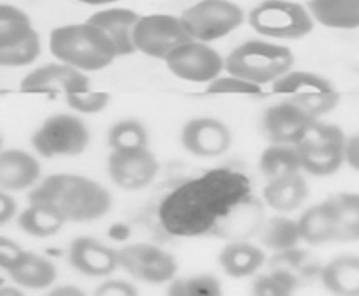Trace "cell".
<instances>
[{
  "instance_id": "6da1fadb",
  "label": "cell",
  "mask_w": 359,
  "mask_h": 296,
  "mask_svg": "<svg viewBox=\"0 0 359 296\" xmlns=\"http://www.w3.org/2000/svg\"><path fill=\"white\" fill-rule=\"evenodd\" d=\"M30 201H43L57 208L72 223H89L111 211L112 196L107 188L82 174L59 173L46 177L30 193Z\"/></svg>"
},
{
  "instance_id": "7a4b0ae2",
  "label": "cell",
  "mask_w": 359,
  "mask_h": 296,
  "mask_svg": "<svg viewBox=\"0 0 359 296\" xmlns=\"http://www.w3.org/2000/svg\"><path fill=\"white\" fill-rule=\"evenodd\" d=\"M49 49L57 60L82 72L102 71L119 58L107 34L89 20L52 29Z\"/></svg>"
},
{
  "instance_id": "3957f363",
  "label": "cell",
  "mask_w": 359,
  "mask_h": 296,
  "mask_svg": "<svg viewBox=\"0 0 359 296\" xmlns=\"http://www.w3.org/2000/svg\"><path fill=\"white\" fill-rule=\"evenodd\" d=\"M292 64L294 54L289 47L251 39L229 52L226 58V71L262 87L274 84L284 74L292 71Z\"/></svg>"
},
{
  "instance_id": "277c9868",
  "label": "cell",
  "mask_w": 359,
  "mask_h": 296,
  "mask_svg": "<svg viewBox=\"0 0 359 296\" xmlns=\"http://www.w3.org/2000/svg\"><path fill=\"white\" fill-rule=\"evenodd\" d=\"M248 22L262 37L291 41L313 32L316 20L309 8L292 0H264L249 12Z\"/></svg>"
},
{
  "instance_id": "5b68a950",
  "label": "cell",
  "mask_w": 359,
  "mask_h": 296,
  "mask_svg": "<svg viewBox=\"0 0 359 296\" xmlns=\"http://www.w3.org/2000/svg\"><path fill=\"white\" fill-rule=\"evenodd\" d=\"M346 139L343 129L334 124L314 123L308 134L296 144L303 171L326 177L339 171L346 163Z\"/></svg>"
},
{
  "instance_id": "8992f818",
  "label": "cell",
  "mask_w": 359,
  "mask_h": 296,
  "mask_svg": "<svg viewBox=\"0 0 359 296\" xmlns=\"http://www.w3.org/2000/svg\"><path fill=\"white\" fill-rule=\"evenodd\" d=\"M90 142L89 128L74 114L47 117L32 134V146L42 158H71L86 152Z\"/></svg>"
},
{
  "instance_id": "52a82bcc",
  "label": "cell",
  "mask_w": 359,
  "mask_h": 296,
  "mask_svg": "<svg viewBox=\"0 0 359 296\" xmlns=\"http://www.w3.org/2000/svg\"><path fill=\"white\" fill-rule=\"evenodd\" d=\"M191 37L199 42H212L234 32L243 25L244 11L229 0H201L181 14Z\"/></svg>"
},
{
  "instance_id": "ba28073f",
  "label": "cell",
  "mask_w": 359,
  "mask_h": 296,
  "mask_svg": "<svg viewBox=\"0 0 359 296\" xmlns=\"http://www.w3.org/2000/svg\"><path fill=\"white\" fill-rule=\"evenodd\" d=\"M273 90L289 94L291 101L299 104L316 119L330 114L341 102V94L330 79L308 71H289L274 82Z\"/></svg>"
},
{
  "instance_id": "9c48e42d",
  "label": "cell",
  "mask_w": 359,
  "mask_h": 296,
  "mask_svg": "<svg viewBox=\"0 0 359 296\" xmlns=\"http://www.w3.org/2000/svg\"><path fill=\"white\" fill-rule=\"evenodd\" d=\"M194 41L181 15L151 14L141 15L134 32L135 51L152 59L165 60L182 43Z\"/></svg>"
},
{
  "instance_id": "30bf717a",
  "label": "cell",
  "mask_w": 359,
  "mask_h": 296,
  "mask_svg": "<svg viewBox=\"0 0 359 296\" xmlns=\"http://www.w3.org/2000/svg\"><path fill=\"white\" fill-rule=\"evenodd\" d=\"M119 267L126 269L127 275L134 280L162 285L172 281L177 273V261L172 255L159 246L147 243H135L117 250Z\"/></svg>"
},
{
  "instance_id": "8fae6325",
  "label": "cell",
  "mask_w": 359,
  "mask_h": 296,
  "mask_svg": "<svg viewBox=\"0 0 359 296\" xmlns=\"http://www.w3.org/2000/svg\"><path fill=\"white\" fill-rule=\"evenodd\" d=\"M164 62L174 76L194 84H209L226 69V59L211 46L199 41L182 43L170 52Z\"/></svg>"
},
{
  "instance_id": "7c38bea8",
  "label": "cell",
  "mask_w": 359,
  "mask_h": 296,
  "mask_svg": "<svg viewBox=\"0 0 359 296\" xmlns=\"http://www.w3.org/2000/svg\"><path fill=\"white\" fill-rule=\"evenodd\" d=\"M316 117L291 99L266 109L261 119L264 137L274 144H297L316 123Z\"/></svg>"
},
{
  "instance_id": "4fadbf2b",
  "label": "cell",
  "mask_w": 359,
  "mask_h": 296,
  "mask_svg": "<svg viewBox=\"0 0 359 296\" xmlns=\"http://www.w3.org/2000/svg\"><path fill=\"white\" fill-rule=\"evenodd\" d=\"M109 177L117 188L124 191H141L156 180L159 161L152 151H111L107 158Z\"/></svg>"
},
{
  "instance_id": "5bb4252c",
  "label": "cell",
  "mask_w": 359,
  "mask_h": 296,
  "mask_svg": "<svg viewBox=\"0 0 359 296\" xmlns=\"http://www.w3.org/2000/svg\"><path fill=\"white\" fill-rule=\"evenodd\" d=\"M181 142L196 158H219L231 147L233 134L221 119L203 116L184 124Z\"/></svg>"
},
{
  "instance_id": "9a60e30c",
  "label": "cell",
  "mask_w": 359,
  "mask_h": 296,
  "mask_svg": "<svg viewBox=\"0 0 359 296\" xmlns=\"http://www.w3.org/2000/svg\"><path fill=\"white\" fill-rule=\"evenodd\" d=\"M90 82L87 72L79 71L72 65L50 62L30 71L20 82V90L24 93H82L89 90Z\"/></svg>"
},
{
  "instance_id": "2e32d148",
  "label": "cell",
  "mask_w": 359,
  "mask_h": 296,
  "mask_svg": "<svg viewBox=\"0 0 359 296\" xmlns=\"http://www.w3.org/2000/svg\"><path fill=\"white\" fill-rule=\"evenodd\" d=\"M69 263L81 275L106 278L119 267L117 250L92 236H79L69 246Z\"/></svg>"
},
{
  "instance_id": "e0dca14e",
  "label": "cell",
  "mask_w": 359,
  "mask_h": 296,
  "mask_svg": "<svg viewBox=\"0 0 359 296\" xmlns=\"http://www.w3.org/2000/svg\"><path fill=\"white\" fill-rule=\"evenodd\" d=\"M139 19L141 15L133 8L111 7L95 12L87 20L107 34V37L116 46L119 58H122V55H133L134 52H137L134 43V32Z\"/></svg>"
},
{
  "instance_id": "ac0fdd59",
  "label": "cell",
  "mask_w": 359,
  "mask_h": 296,
  "mask_svg": "<svg viewBox=\"0 0 359 296\" xmlns=\"http://www.w3.org/2000/svg\"><path fill=\"white\" fill-rule=\"evenodd\" d=\"M41 177V164L29 152L6 149L0 154V188L19 193L32 188Z\"/></svg>"
},
{
  "instance_id": "d6986e66",
  "label": "cell",
  "mask_w": 359,
  "mask_h": 296,
  "mask_svg": "<svg viewBox=\"0 0 359 296\" xmlns=\"http://www.w3.org/2000/svg\"><path fill=\"white\" fill-rule=\"evenodd\" d=\"M297 223H299L301 239L311 246L326 245L338 238V217L331 199L311 206L301 215Z\"/></svg>"
},
{
  "instance_id": "ffe728a7",
  "label": "cell",
  "mask_w": 359,
  "mask_h": 296,
  "mask_svg": "<svg viewBox=\"0 0 359 296\" xmlns=\"http://www.w3.org/2000/svg\"><path fill=\"white\" fill-rule=\"evenodd\" d=\"M17 286L27 290H47L57 281V268L50 260L25 251L22 258L7 271Z\"/></svg>"
},
{
  "instance_id": "44dd1931",
  "label": "cell",
  "mask_w": 359,
  "mask_h": 296,
  "mask_svg": "<svg viewBox=\"0 0 359 296\" xmlns=\"http://www.w3.org/2000/svg\"><path fill=\"white\" fill-rule=\"evenodd\" d=\"M308 193V182L301 176V173H297L268 181L262 196L266 204L274 211L292 213L303 206Z\"/></svg>"
},
{
  "instance_id": "7402d4cb",
  "label": "cell",
  "mask_w": 359,
  "mask_h": 296,
  "mask_svg": "<svg viewBox=\"0 0 359 296\" xmlns=\"http://www.w3.org/2000/svg\"><path fill=\"white\" fill-rule=\"evenodd\" d=\"M19 228L25 234L34 238H50L55 236L64 228L65 216L57 208L43 201H30L25 210L17 216Z\"/></svg>"
},
{
  "instance_id": "603a6c76",
  "label": "cell",
  "mask_w": 359,
  "mask_h": 296,
  "mask_svg": "<svg viewBox=\"0 0 359 296\" xmlns=\"http://www.w3.org/2000/svg\"><path fill=\"white\" fill-rule=\"evenodd\" d=\"M264 251L246 241L229 243L219 253V264L231 278L252 276L264 264Z\"/></svg>"
},
{
  "instance_id": "cb8c5ba5",
  "label": "cell",
  "mask_w": 359,
  "mask_h": 296,
  "mask_svg": "<svg viewBox=\"0 0 359 296\" xmlns=\"http://www.w3.org/2000/svg\"><path fill=\"white\" fill-rule=\"evenodd\" d=\"M308 8L324 27L359 29V0H309Z\"/></svg>"
},
{
  "instance_id": "d4e9b609",
  "label": "cell",
  "mask_w": 359,
  "mask_h": 296,
  "mask_svg": "<svg viewBox=\"0 0 359 296\" xmlns=\"http://www.w3.org/2000/svg\"><path fill=\"white\" fill-rule=\"evenodd\" d=\"M321 281L334 295H359V256L343 255L331 260L323 268Z\"/></svg>"
},
{
  "instance_id": "484cf974",
  "label": "cell",
  "mask_w": 359,
  "mask_h": 296,
  "mask_svg": "<svg viewBox=\"0 0 359 296\" xmlns=\"http://www.w3.org/2000/svg\"><path fill=\"white\" fill-rule=\"evenodd\" d=\"M259 171L266 180H278L303 171L299 151L296 144H274L262 151L259 158Z\"/></svg>"
},
{
  "instance_id": "4316f807",
  "label": "cell",
  "mask_w": 359,
  "mask_h": 296,
  "mask_svg": "<svg viewBox=\"0 0 359 296\" xmlns=\"http://www.w3.org/2000/svg\"><path fill=\"white\" fill-rule=\"evenodd\" d=\"M36 32L32 20L24 11L11 4L0 6V49L12 47Z\"/></svg>"
},
{
  "instance_id": "83f0119b",
  "label": "cell",
  "mask_w": 359,
  "mask_h": 296,
  "mask_svg": "<svg viewBox=\"0 0 359 296\" xmlns=\"http://www.w3.org/2000/svg\"><path fill=\"white\" fill-rule=\"evenodd\" d=\"M331 203L338 217V238L336 241H359V194L339 193L331 196Z\"/></svg>"
},
{
  "instance_id": "f1b7e54d",
  "label": "cell",
  "mask_w": 359,
  "mask_h": 296,
  "mask_svg": "<svg viewBox=\"0 0 359 296\" xmlns=\"http://www.w3.org/2000/svg\"><path fill=\"white\" fill-rule=\"evenodd\" d=\"M107 144L111 151H137L149 146L146 126L137 119H121L109 129Z\"/></svg>"
},
{
  "instance_id": "f546056e",
  "label": "cell",
  "mask_w": 359,
  "mask_h": 296,
  "mask_svg": "<svg viewBox=\"0 0 359 296\" xmlns=\"http://www.w3.org/2000/svg\"><path fill=\"white\" fill-rule=\"evenodd\" d=\"M262 245L274 251H287L301 239L299 223L286 216H274L262 229Z\"/></svg>"
},
{
  "instance_id": "4dcf8cb0",
  "label": "cell",
  "mask_w": 359,
  "mask_h": 296,
  "mask_svg": "<svg viewBox=\"0 0 359 296\" xmlns=\"http://www.w3.org/2000/svg\"><path fill=\"white\" fill-rule=\"evenodd\" d=\"M39 55H41V37L36 30L25 41L0 49V64L2 67H24L36 62Z\"/></svg>"
},
{
  "instance_id": "1f68e13d",
  "label": "cell",
  "mask_w": 359,
  "mask_h": 296,
  "mask_svg": "<svg viewBox=\"0 0 359 296\" xmlns=\"http://www.w3.org/2000/svg\"><path fill=\"white\" fill-rule=\"evenodd\" d=\"M169 295H181V296H212L221 295L222 286L214 275H196L177 278L169 285Z\"/></svg>"
},
{
  "instance_id": "d6a6232c",
  "label": "cell",
  "mask_w": 359,
  "mask_h": 296,
  "mask_svg": "<svg viewBox=\"0 0 359 296\" xmlns=\"http://www.w3.org/2000/svg\"><path fill=\"white\" fill-rule=\"evenodd\" d=\"M65 102L72 111L81 112V114H97L111 102V95L107 93H92L89 89L82 93L65 94Z\"/></svg>"
},
{
  "instance_id": "836d02e7",
  "label": "cell",
  "mask_w": 359,
  "mask_h": 296,
  "mask_svg": "<svg viewBox=\"0 0 359 296\" xmlns=\"http://www.w3.org/2000/svg\"><path fill=\"white\" fill-rule=\"evenodd\" d=\"M262 87L252 84L246 79H241L233 74L219 76L209 84H205V93L209 94H259Z\"/></svg>"
},
{
  "instance_id": "e575fe53",
  "label": "cell",
  "mask_w": 359,
  "mask_h": 296,
  "mask_svg": "<svg viewBox=\"0 0 359 296\" xmlns=\"http://www.w3.org/2000/svg\"><path fill=\"white\" fill-rule=\"evenodd\" d=\"M252 290L257 295H287L294 290V278L286 271H276L257 278Z\"/></svg>"
},
{
  "instance_id": "d590c367",
  "label": "cell",
  "mask_w": 359,
  "mask_h": 296,
  "mask_svg": "<svg viewBox=\"0 0 359 296\" xmlns=\"http://www.w3.org/2000/svg\"><path fill=\"white\" fill-rule=\"evenodd\" d=\"M24 253V248L17 245L14 239L6 236L0 238V267H2L4 271H8V269L14 267Z\"/></svg>"
},
{
  "instance_id": "8d00e7d4",
  "label": "cell",
  "mask_w": 359,
  "mask_h": 296,
  "mask_svg": "<svg viewBox=\"0 0 359 296\" xmlns=\"http://www.w3.org/2000/svg\"><path fill=\"white\" fill-rule=\"evenodd\" d=\"M139 290L135 288L133 283L124 281V280H107L95 288V295H102V296H134L137 295Z\"/></svg>"
},
{
  "instance_id": "74e56055",
  "label": "cell",
  "mask_w": 359,
  "mask_h": 296,
  "mask_svg": "<svg viewBox=\"0 0 359 296\" xmlns=\"http://www.w3.org/2000/svg\"><path fill=\"white\" fill-rule=\"evenodd\" d=\"M17 216V203L8 191L0 193V223L6 224Z\"/></svg>"
},
{
  "instance_id": "f35d334b",
  "label": "cell",
  "mask_w": 359,
  "mask_h": 296,
  "mask_svg": "<svg viewBox=\"0 0 359 296\" xmlns=\"http://www.w3.org/2000/svg\"><path fill=\"white\" fill-rule=\"evenodd\" d=\"M346 163L359 173V133L346 141Z\"/></svg>"
},
{
  "instance_id": "ab89813d",
  "label": "cell",
  "mask_w": 359,
  "mask_h": 296,
  "mask_svg": "<svg viewBox=\"0 0 359 296\" xmlns=\"http://www.w3.org/2000/svg\"><path fill=\"white\" fill-rule=\"evenodd\" d=\"M52 296H79V295H84V291L77 286L72 285H64V286H55L54 290H50Z\"/></svg>"
},
{
  "instance_id": "60d3db41",
  "label": "cell",
  "mask_w": 359,
  "mask_h": 296,
  "mask_svg": "<svg viewBox=\"0 0 359 296\" xmlns=\"http://www.w3.org/2000/svg\"><path fill=\"white\" fill-rule=\"evenodd\" d=\"M81 4H87V6H109V4L117 2V0H79Z\"/></svg>"
},
{
  "instance_id": "b9f144b4",
  "label": "cell",
  "mask_w": 359,
  "mask_h": 296,
  "mask_svg": "<svg viewBox=\"0 0 359 296\" xmlns=\"http://www.w3.org/2000/svg\"><path fill=\"white\" fill-rule=\"evenodd\" d=\"M2 295H22V291L17 288H7V286H2Z\"/></svg>"
}]
</instances>
